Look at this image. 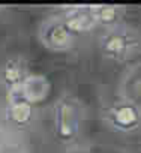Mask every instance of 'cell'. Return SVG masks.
<instances>
[{
    "label": "cell",
    "mask_w": 141,
    "mask_h": 153,
    "mask_svg": "<svg viewBox=\"0 0 141 153\" xmlns=\"http://www.w3.org/2000/svg\"><path fill=\"white\" fill-rule=\"evenodd\" d=\"M9 119L14 122V123H18V125H24L30 120L32 117V107L27 101L24 99H18V101H14L9 107Z\"/></svg>",
    "instance_id": "cell-1"
},
{
    "label": "cell",
    "mask_w": 141,
    "mask_h": 153,
    "mask_svg": "<svg viewBox=\"0 0 141 153\" xmlns=\"http://www.w3.org/2000/svg\"><path fill=\"white\" fill-rule=\"evenodd\" d=\"M3 76H5V81L8 84H11L12 87L14 86H18L21 84V69L15 65V63H9L3 72Z\"/></svg>",
    "instance_id": "cell-2"
},
{
    "label": "cell",
    "mask_w": 141,
    "mask_h": 153,
    "mask_svg": "<svg viewBox=\"0 0 141 153\" xmlns=\"http://www.w3.org/2000/svg\"><path fill=\"white\" fill-rule=\"evenodd\" d=\"M66 38H68V33H66V30L62 29L60 26H56V27H53V29L48 32V42H50V45H53V47H60V45L66 41Z\"/></svg>",
    "instance_id": "cell-3"
},
{
    "label": "cell",
    "mask_w": 141,
    "mask_h": 153,
    "mask_svg": "<svg viewBox=\"0 0 141 153\" xmlns=\"http://www.w3.org/2000/svg\"><path fill=\"white\" fill-rule=\"evenodd\" d=\"M135 111L131 108V107H123V108H120L119 111H117V114H116V119H117V122L120 123V125H123V126H129L131 123H134L135 122Z\"/></svg>",
    "instance_id": "cell-4"
},
{
    "label": "cell",
    "mask_w": 141,
    "mask_h": 153,
    "mask_svg": "<svg viewBox=\"0 0 141 153\" xmlns=\"http://www.w3.org/2000/svg\"><path fill=\"white\" fill-rule=\"evenodd\" d=\"M60 131L63 135H69L70 134V110L68 107H65L62 110V122H60Z\"/></svg>",
    "instance_id": "cell-5"
},
{
    "label": "cell",
    "mask_w": 141,
    "mask_h": 153,
    "mask_svg": "<svg viewBox=\"0 0 141 153\" xmlns=\"http://www.w3.org/2000/svg\"><path fill=\"white\" fill-rule=\"evenodd\" d=\"M86 24H87V18L83 17V15L72 17V18H70V20L66 23V26H68L70 30H74V32H80V30H83V29L86 27Z\"/></svg>",
    "instance_id": "cell-6"
},
{
    "label": "cell",
    "mask_w": 141,
    "mask_h": 153,
    "mask_svg": "<svg viewBox=\"0 0 141 153\" xmlns=\"http://www.w3.org/2000/svg\"><path fill=\"white\" fill-rule=\"evenodd\" d=\"M107 48H108V51H113V53L120 51V50L123 48V41H122V38H120V36H113V38H110L108 42H107Z\"/></svg>",
    "instance_id": "cell-7"
},
{
    "label": "cell",
    "mask_w": 141,
    "mask_h": 153,
    "mask_svg": "<svg viewBox=\"0 0 141 153\" xmlns=\"http://www.w3.org/2000/svg\"><path fill=\"white\" fill-rule=\"evenodd\" d=\"M113 18H114V9H111V8H105V9L101 11V20H104V21H110V20H113Z\"/></svg>",
    "instance_id": "cell-8"
}]
</instances>
